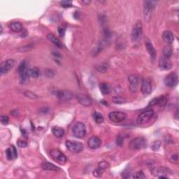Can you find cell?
Instances as JSON below:
<instances>
[{"mask_svg":"<svg viewBox=\"0 0 179 179\" xmlns=\"http://www.w3.org/2000/svg\"><path fill=\"white\" fill-rule=\"evenodd\" d=\"M129 148L132 150H141L147 146V140L143 136L136 137L131 140L129 144Z\"/></svg>","mask_w":179,"mask_h":179,"instance_id":"1","label":"cell"},{"mask_svg":"<svg viewBox=\"0 0 179 179\" xmlns=\"http://www.w3.org/2000/svg\"><path fill=\"white\" fill-rule=\"evenodd\" d=\"M157 2L155 1H144L143 2V16L146 22H149L151 19L153 9H154Z\"/></svg>","mask_w":179,"mask_h":179,"instance_id":"2","label":"cell"},{"mask_svg":"<svg viewBox=\"0 0 179 179\" xmlns=\"http://www.w3.org/2000/svg\"><path fill=\"white\" fill-rule=\"evenodd\" d=\"M18 71L19 73V75L20 76V80L22 83H27L29 80V69H27V62L25 61H23L20 63L18 69Z\"/></svg>","mask_w":179,"mask_h":179,"instance_id":"3","label":"cell"},{"mask_svg":"<svg viewBox=\"0 0 179 179\" xmlns=\"http://www.w3.org/2000/svg\"><path fill=\"white\" fill-rule=\"evenodd\" d=\"M153 115H154V111L153 109L148 108L146 109V111L141 112L140 114L138 115L136 119V122L139 125H142L144 123L148 122L149 120L153 118Z\"/></svg>","mask_w":179,"mask_h":179,"instance_id":"4","label":"cell"},{"mask_svg":"<svg viewBox=\"0 0 179 179\" xmlns=\"http://www.w3.org/2000/svg\"><path fill=\"white\" fill-rule=\"evenodd\" d=\"M142 36V23L139 20L134 24L132 30V38L134 41L140 40Z\"/></svg>","mask_w":179,"mask_h":179,"instance_id":"5","label":"cell"},{"mask_svg":"<svg viewBox=\"0 0 179 179\" xmlns=\"http://www.w3.org/2000/svg\"><path fill=\"white\" fill-rule=\"evenodd\" d=\"M50 155L55 162L60 164H64L67 162V157L61 151L58 149H53L50 150Z\"/></svg>","mask_w":179,"mask_h":179,"instance_id":"6","label":"cell"},{"mask_svg":"<svg viewBox=\"0 0 179 179\" xmlns=\"http://www.w3.org/2000/svg\"><path fill=\"white\" fill-rule=\"evenodd\" d=\"M72 131L74 136L76 138H83L86 134V127L83 123L78 122L74 125Z\"/></svg>","mask_w":179,"mask_h":179,"instance_id":"7","label":"cell"},{"mask_svg":"<svg viewBox=\"0 0 179 179\" xmlns=\"http://www.w3.org/2000/svg\"><path fill=\"white\" fill-rule=\"evenodd\" d=\"M66 147L69 151L74 153H81L83 150V145L82 143L78 141H66Z\"/></svg>","mask_w":179,"mask_h":179,"instance_id":"8","label":"cell"},{"mask_svg":"<svg viewBox=\"0 0 179 179\" xmlns=\"http://www.w3.org/2000/svg\"><path fill=\"white\" fill-rule=\"evenodd\" d=\"M108 118L113 122H121L126 119L127 114L120 111H113L108 114Z\"/></svg>","mask_w":179,"mask_h":179,"instance_id":"9","label":"cell"},{"mask_svg":"<svg viewBox=\"0 0 179 179\" xmlns=\"http://www.w3.org/2000/svg\"><path fill=\"white\" fill-rule=\"evenodd\" d=\"M178 83V76L176 73L171 72L164 78V84L169 88H174Z\"/></svg>","mask_w":179,"mask_h":179,"instance_id":"10","label":"cell"},{"mask_svg":"<svg viewBox=\"0 0 179 179\" xmlns=\"http://www.w3.org/2000/svg\"><path fill=\"white\" fill-rule=\"evenodd\" d=\"M141 92L145 96L149 95L151 92H152V82L150 78H147L144 79L142 83H141Z\"/></svg>","mask_w":179,"mask_h":179,"instance_id":"11","label":"cell"},{"mask_svg":"<svg viewBox=\"0 0 179 179\" xmlns=\"http://www.w3.org/2000/svg\"><path fill=\"white\" fill-rule=\"evenodd\" d=\"M15 60L13 59L7 60L6 61L4 62L3 63H2L1 67H0V73H1V75H4V74L8 73L13 68Z\"/></svg>","mask_w":179,"mask_h":179,"instance_id":"12","label":"cell"},{"mask_svg":"<svg viewBox=\"0 0 179 179\" xmlns=\"http://www.w3.org/2000/svg\"><path fill=\"white\" fill-rule=\"evenodd\" d=\"M76 99L81 104L84 106H90L92 104V100L87 95L79 93L76 95Z\"/></svg>","mask_w":179,"mask_h":179,"instance_id":"13","label":"cell"},{"mask_svg":"<svg viewBox=\"0 0 179 179\" xmlns=\"http://www.w3.org/2000/svg\"><path fill=\"white\" fill-rule=\"evenodd\" d=\"M128 81L130 83V89L136 91L140 83V77L137 74H132L128 77Z\"/></svg>","mask_w":179,"mask_h":179,"instance_id":"14","label":"cell"},{"mask_svg":"<svg viewBox=\"0 0 179 179\" xmlns=\"http://www.w3.org/2000/svg\"><path fill=\"white\" fill-rule=\"evenodd\" d=\"M151 172L153 175L155 176H160L162 175L167 176L168 174H171V171L167 167H155V168H153Z\"/></svg>","mask_w":179,"mask_h":179,"instance_id":"15","label":"cell"},{"mask_svg":"<svg viewBox=\"0 0 179 179\" xmlns=\"http://www.w3.org/2000/svg\"><path fill=\"white\" fill-rule=\"evenodd\" d=\"M102 145V140L98 136H93L88 139V146L91 149H97L99 148Z\"/></svg>","mask_w":179,"mask_h":179,"instance_id":"16","label":"cell"},{"mask_svg":"<svg viewBox=\"0 0 179 179\" xmlns=\"http://www.w3.org/2000/svg\"><path fill=\"white\" fill-rule=\"evenodd\" d=\"M55 95L58 99L62 101H68L73 97V94L67 90H58L55 92Z\"/></svg>","mask_w":179,"mask_h":179,"instance_id":"17","label":"cell"},{"mask_svg":"<svg viewBox=\"0 0 179 179\" xmlns=\"http://www.w3.org/2000/svg\"><path fill=\"white\" fill-rule=\"evenodd\" d=\"M159 67L162 70H169L172 67V63L169 58L162 56L159 60Z\"/></svg>","mask_w":179,"mask_h":179,"instance_id":"18","label":"cell"},{"mask_svg":"<svg viewBox=\"0 0 179 179\" xmlns=\"http://www.w3.org/2000/svg\"><path fill=\"white\" fill-rule=\"evenodd\" d=\"M166 102H167V98L164 96L155 97V98L153 99L152 100L149 102V104H148V106H153L156 105L163 106L165 105Z\"/></svg>","mask_w":179,"mask_h":179,"instance_id":"19","label":"cell"},{"mask_svg":"<svg viewBox=\"0 0 179 179\" xmlns=\"http://www.w3.org/2000/svg\"><path fill=\"white\" fill-rule=\"evenodd\" d=\"M6 157H7V159L9 160H12L17 157L18 153L15 146H11V147L7 148L6 150Z\"/></svg>","mask_w":179,"mask_h":179,"instance_id":"20","label":"cell"},{"mask_svg":"<svg viewBox=\"0 0 179 179\" xmlns=\"http://www.w3.org/2000/svg\"><path fill=\"white\" fill-rule=\"evenodd\" d=\"M162 37H163L164 42H166L167 44H171L174 41V36L173 33L171 31H169V30L164 32L163 34H162Z\"/></svg>","mask_w":179,"mask_h":179,"instance_id":"21","label":"cell"},{"mask_svg":"<svg viewBox=\"0 0 179 179\" xmlns=\"http://www.w3.org/2000/svg\"><path fill=\"white\" fill-rule=\"evenodd\" d=\"M146 49L148 50V53H149L150 55V57L152 58L153 60H155V58L156 57V50H155V48L153 47V44L151 43L149 41H146Z\"/></svg>","mask_w":179,"mask_h":179,"instance_id":"22","label":"cell"},{"mask_svg":"<svg viewBox=\"0 0 179 179\" xmlns=\"http://www.w3.org/2000/svg\"><path fill=\"white\" fill-rule=\"evenodd\" d=\"M41 168H42L43 170L46 171H57L59 170V168L57 166H55V164H51L50 162H44L41 164Z\"/></svg>","mask_w":179,"mask_h":179,"instance_id":"23","label":"cell"},{"mask_svg":"<svg viewBox=\"0 0 179 179\" xmlns=\"http://www.w3.org/2000/svg\"><path fill=\"white\" fill-rule=\"evenodd\" d=\"M10 29L12 30L13 32H20L22 30V25L19 22H13L10 24Z\"/></svg>","mask_w":179,"mask_h":179,"instance_id":"24","label":"cell"},{"mask_svg":"<svg viewBox=\"0 0 179 179\" xmlns=\"http://www.w3.org/2000/svg\"><path fill=\"white\" fill-rule=\"evenodd\" d=\"M47 39L49 40L50 42L54 43L55 46H57L58 48H62V44L60 42V41L58 39L56 36H55L53 34H48L47 35Z\"/></svg>","mask_w":179,"mask_h":179,"instance_id":"25","label":"cell"},{"mask_svg":"<svg viewBox=\"0 0 179 179\" xmlns=\"http://www.w3.org/2000/svg\"><path fill=\"white\" fill-rule=\"evenodd\" d=\"M52 132L54 134V136L57 137V138H61L64 134V130L62 127L58 126L53 127L52 129Z\"/></svg>","mask_w":179,"mask_h":179,"instance_id":"26","label":"cell"},{"mask_svg":"<svg viewBox=\"0 0 179 179\" xmlns=\"http://www.w3.org/2000/svg\"><path fill=\"white\" fill-rule=\"evenodd\" d=\"M99 89L103 95H108L111 92V87L108 83H102L99 85Z\"/></svg>","mask_w":179,"mask_h":179,"instance_id":"27","label":"cell"},{"mask_svg":"<svg viewBox=\"0 0 179 179\" xmlns=\"http://www.w3.org/2000/svg\"><path fill=\"white\" fill-rule=\"evenodd\" d=\"M40 75V70L38 67H33L32 69H29V76L30 77L36 78Z\"/></svg>","mask_w":179,"mask_h":179,"instance_id":"28","label":"cell"},{"mask_svg":"<svg viewBox=\"0 0 179 179\" xmlns=\"http://www.w3.org/2000/svg\"><path fill=\"white\" fill-rule=\"evenodd\" d=\"M92 116H93L94 120L97 123V124H101V123L104 122V117L101 113L95 111V112H94Z\"/></svg>","mask_w":179,"mask_h":179,"instance_id":"29","label":"cell"},{"mask_svg":"<svg viewBox=\"0 0 179 179\" xmlns=\"http://www.w3.org/2000/svg\"><path fill=\"white\" fill-rule=\"evenodd\" d=\"M172 48L170 46H164L163 49V56L167 58H170L172 55Z\"/></svg>","mask_w":179,"mask_h":179,"instance_id":"30","label":"cell"},{"mask_svg":"<svg viewBox=\"0 0 179 179\" xmlns=\"http://www.w3.org/2000/svg\"><path fill=\"white\" fill-rule=\"evenodd\" d=\"M109 167H110V165H109V164L107 162H105V161L100 162L98 164L99 168L102 169V170H104V171H105L106 169H108Z\"/></svg>","mask_w":179,"mask_h":179,"instance_id":"31","label":"cell"},{"mask_svg":"<svg viewBox=\"0 0 179 179\" xmlns=\"http://www.w3.org/2000/svg\"><path fill=\"white\" fill-rule=\"evenodd\" d=\"M32 48H33V45L32 44H27V45H25V46H22V47L18 48V50L20 52H27V51H29L30 50H32Z\"/></svg>","mask_w":179,"mask_h":179,"instance_id":"32","label":"cell"},{"mask_svg":"<svg viewBox=\"0 0 179 179\" xmlns=\"http://www.w3.org/2000/svg\"><path fill=\"white\" fill-rule=\"evenodd\" d=\"M133 177L134 178H136V179H143V178H146V176L142 171H138L134 174Z\"/></svg>","mask_w":179,"mask_h":179,"instance_id":"33","label":"cell"},{"mask_svg":"<svg viewBox=\"0 0 179 179\" xmlns=\"http://www.w3.org/2000/svg\"><path fill=\"white\" fill-rule=\"evenodd\" d=\"M104 171V170H102V169H99V167H97L96 169H95V170L93 171V173H92V174H93V176H95V177L99 178L102 176V174H103Z\"/></svg>","mask_w":179,"mask_h":179,"instance_id":"34","label":"cell"},{"mask_svg":"<svg viewBox=\"0 0 179 179\" xmlns=\"http://www.w3.org/2000/svg\"><path fill=\"white\" fill-rule=\"evenodd\" d=\"M161 147V141H155L152 144V149L154 151H157Z\"/></svg>","mask_w":179,"mask_h":179,"instance_id":"35","label":"cell"},{"mask_svg":"<svg viewBox=\"0 0 179 179\" xmlns=\"http://www.w3.org/2000/svg\"><path fill=\"white\" fill-rule=\"evenodd\" d=\"M58 33H59V35L60 36H64V34H65V32H66V27L64 26V25H60L59 27H58Z\"/></svg>","mask_w":179,"mask_h":179,"instance_id":"36","label":"cell"},{"mask_svg":"<svg viewBox=\"0 0 179 179\" xmlns=\"http://www.w3.org/2000/svg\"><path fill=\"white\" fill-rule=\"evenodd\" d=\"M60 4H61L62 7L64 8H69L73 6L72 5V2L71 1H62L60 2Z\"/></svg>","mask_w":179,"mask_h":179,"instance_id":"37","label":"cell"},{"mask_svg":"<svg viewBox=\"0 0 179 179\" xmlns=\"http://www.w3.org/2000/svg\"><path fill=\"white\" fill-rule=\"evenodd\" d=\"M97 69L99 71L103 72L104 73V72H105L106 70H107L108 66H107V64H102L99 65V67H97Z\"/></svg>","mask_w":179,"mask_h":179,"instance_id":"38","label":"cell"},{"mask_svg":"<svg viewBox=\"0 0 179 179\" xmlns=\"http://www.w3.org/2000/svg\"><path fill=\"white\" fill-rule=\"evenodd\" d=\"M45 74L48 78H53L55 76V71L53 69H46L45 71Z\"/></svg>","mask_w":179,"mask_h":179,"instance_id":"39","label":"cell"},{"mask_svg":"<svg viewBox=\"0 0 179 179\" xmlns=\"http://www.w3.org/2000/svg\"><path fill=\"white\" fill-rule=\"evenodd\" d=\"M0 120H1V122H2V125H6L9 124V118L8 116H6V115H2V116H1Z\"/></svg>","mask_w":179,"mask_h":179,"instance_id":"40","label":"cell"},{"mask_svg":"<svg viewBox=\"0 0 179 179\" xmlns=\"http://www.w3.org/2000/svg\"><path fill=\"white\" fill-rule=\"evenodd\" d=\"M25 95L26 97H28L31 99H37L36 95H34V93H32V92H25Z\"/></svg>","mask_w":179,"mask_h":179,"instance_id":"41","label":"cell"},{"mask_svg":"<svg viewBox=\"0 0 179 179\" xmlns=\"http://www.w3.org/2000/svg\"><path fill=\"white\" fill-rule=\"evenodd\" d=\"M123 141H124V139L121 136H118L117 137V139H116V143L118 146H122V144L123 143Z\"/></svg>","mask_w":179,"mask_h":179,"instance_id":"42","label":"cell"},{"mask_svg":"<svg viewBox=\"0 0 179 179\" xmlns=\"http://www.w3.org/2000/svg\"><path fill=\"white\" fill-rule=\"evenodd\" d=\"M170 160H171V162H172V163H174V162H178V155L177 154L171 155V157L170 158Z\"/></svg>","mask_w":179,"mask_h":179,"instance_id":"43","label":"cell"},{"mask_svg":"<svg viewBox=\"0 0 179 179\" xmlns=\"http://www.w3.org/2000/svg\"><path fill=\"white\" fill-rule=\"evenodd\" d=\"M18 146H19L20 148H25L27 146V143L26 142V141H22V140L18 141Z\"/></svg>","mask_w":179,"mask_h":179,"instance_id":"44","label":"cell"},{"mask_svg":"<svg viewBox=\"0 0 179 179\" xmlns=\"http://www.w3.org/2000/svg\"><path fill=\"white\" fill-rule=\"evenodd\" d=\"M113 102H115V103H118V104H120V103H122L123 102V99L122 98H120V97H115V98H113Z\"/></svg>","mask_w":179,"mask_h":179,"instance_id":"45","label":"cell"},{"mask_svg":"<svg viewBox=\"0 0 179 179\" xmlns=\"http://www.w3.org/2000/svg\"><path fill=\"white\" fill-rule=\"evenodd\" d=\"M83 3L84 4H89L90 3V1H83Z\"/></svg>","mask_w":179,"mask_h":179,"instance_id":"46","label":"cell"}]
</instances>
